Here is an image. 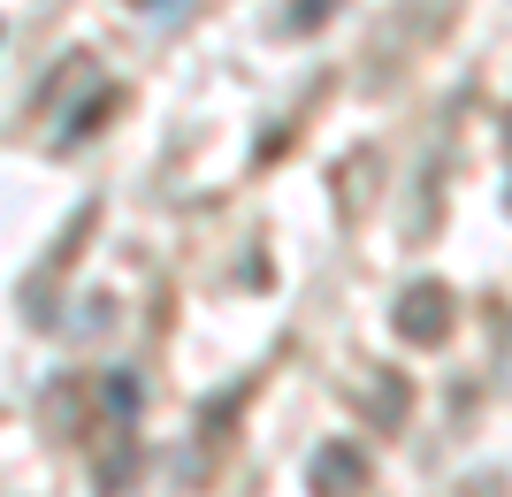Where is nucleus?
<instances>
[{
    "label": "nucleus",
    "instance_id": "nucleus-4",
    "mask_svg": "<svg viewBox=\"0 0 512 497\" xmlns=\"http://www.w3.org/2000/svg\"><path fill=\"white\" fill-rule=\"evenodd\" d=\"M130 8H161V0H130Z\"/></svg>",
    "mask_w": 512,
    "mask_h": 497
},
{
    "label": "nucleus",
    "instance_id": "nucleus-2",
    "mask_svg": "<svg viewBox=\"0 0 512 497\" xmlns=\"http://www.w3.org/2000/svg\"><path fill=\"white\" fill-rule=\"evenodd\" d=\"M314 497H360L367 490V459H360V444H321L314 452Z\"/></svg>",
    "mask_w": 512,
    "mask_h": 497
},
{
    "label": "nucleus",
    "instance_id": "nucleus-1",
    "mask_svg": "<svg viewBox=\"0 0 512 497\" xmlns=\"http://www.w3.org/2000/svg\"><path fill=\"white\" fill-rule=\"evenodd\" d=\"M390 322H398V337H406V345H444L459 314H451V291H444V283H406Z\"/></svg>",
    "mask_w": 512,
    "mask_h": 497
},
{
    "label": "nucleus",
    "instance_id": "nucleus-3",
    "mask_svg": "<svg viewBox=\"0 0 512 497\" xmlns=\"http://www.w3.org/2000/svg\"><path fill=\"white\" fill-rule=\"evenodd\" d=\"M337 8H344V0H291V8H283V31H299V39H306V31H321Z\"/></svg>",
    "mask_w": 512,
    "mask_h": 497
}]
</instances>
